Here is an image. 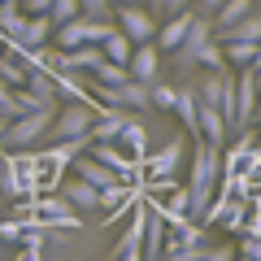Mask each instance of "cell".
Returning a JSON list of instances; mask_svg holds the SVG:
<instances>
[{
  "mask_svg": "<svg viewBox=\"0 0 261 261\" xmlns=\"http://www.w3.org/2000/svg\"><path fill=\"white\" fill-rule=\"evenodd\" d=\"M113 261H144L140 252H122V257H113Z\"/></svg>",
  "mask_w": 261,
  "mask_h": 261,
  "instance_id": "f35d334b",
  "label": "cell"
},
{
  "mask_svg": "<svg viewBox=\"0 0 261 261\" xmlns=\"http://www.w3.org/2000/svg\"><path fill=\"white\" fill-rule=\"evenodd\" d=\"M257 87H261V70H257Z\"/></svg>",
  "mask_w": 261,
  "mask_h": 261,
  "instance_id": "7bdbcfd3",
  "label": "cell"
},
{
  "mask_svg": "<svg viewBox=\"0 0 261 261\" xmlns=\"http://www.w3.org/2000/svg\"><path fill=\"white\" fill-rule=\"evenodd\" d=\"M83 18H109V0H79Z\"/></svg>",
  "mask_w": 261,
  "mask_h": 261,
  "instance_id": "836d02e7",
  "label": "cell"
},
{
  "mask_svg": "<svg viewBox=\"0 0 261 261\" xmlns=\"http://www.w3.org/2000/svg\"><path fill=\"white\" fill-rule=\"evenodd\" d=\"M0 152H5V118H0Z\"/></svg>",
  "mask_w": 261,
  "mask_h": 261,
  "instance_id": "b9f144b4",
  "label": "cell"
},
{
  "mask_svg": "<svg viewBox=\"0 0 261 261\" xmlns=\"http://www.w3.org/2000/svg\"><path fill=\"white\" fill-rule=\"evenodd\" d=\"M53 87H57V96H65V100H87V105H96L92 87L79 83V70H53Z\"/></svg>",
  "mask_w": 261,
  "mask_h": 261,
  "instance_id": "e0dca14e",
  "label": "cell"
},
{
  "mask_svg": "<svg viewBox=\"0 0 261 261\" xmlns=\"http://www.w3.org/2000/svg\"><path fill=\"white\" fill-rule=\"evenodd\" d=\"M126 70H130L135 83H157V79H161V48L157 44H135Z\"/></svg>",
  "mask_w": 261,
  "mask_h": 261,
  "instance_id": "52a82bcc",
  "label": "cell"
},
{
  "mask_svg": "<svg viewBox=\"0 0 261 261\" xmlns=\"http://www.w3.org/2000/svg\"><path fill=\"white\" fill-rule=\"evenodd\" d=\"M252 70H261V39H257V57H252Z\"/></svg>",
  "mask_w": 261,
  "mask_h": 261,
  "instance_id": "ab89813d",
  "label": "cell"
},
{
  "mask_svg": "<svg viewBox=\"0 0 261 261\" xmlns=\"http://www.w3.org/2000/svg\"><path fill=\"white\" fill-rule=\"evenodd\" d=\"M205 39H214V22L196 13L192 31H187V35L178 39V48H174V65H183V70H192V65H196V53H200V44H205Z\"/></svg>",
  "mask_w": 261,
  "mask_h": 261,
  "instance_id": "8992f818",
  "label": "cell"
},
{
  "mask_svg": "<svg viewBox=\"0 0 261 261\" xmlns=\"http://www.w3.org/2000/svg\"><path fill=\"white\" fill-rule=\"evenodd\" d=\"M240 252L252 261H261V235H240Z\"/></svg>",
  "mask_w": 261,
  "mask_h": 261,
  "instance_id": "d6a6232c",
  "label": "cell"
},
{
  "mask_svg": "<svg viewBox=\"0 0 261 261\" xmlns=\"http://www.w3.org/2000/svg\"><path fill=\"white\" fill-rule=\"evenodd\" d=\"M196 140H209V144H218L222 148V140H226V118H222V109H214V105H200L196 109Z\"/></svg>",
  "mask_w": 261,
  "mask_h": 261,
  "instance_id": "7c38bea8",
  "label": "cell"
},
{
  "mask_svg": "<svg viewBox=\"0 0 261 261\" xmlns=\"http://www.w3.org/2000/svg\"><path fill=\"white\" fill-rule=\"evenodd\" d=\"M87 44V18H70L61 22V27H53V48H61V53H70V48Z\"/></svg>",
  "mask_w": 261,
  "mask_h": 261,
  "instance_id": "ac0fdd59",
  "label": "cell"
},
{
  "mask_svg": "<svg viewBox=\"0 0 261 261\" xmlns=\"http://www.w3.org/2000/svg\"><path fill=\"white\" fill-rule=\"evenodd\" d=\"M187 144L183 140H166V148L152 152V157H144V178H170L178 170V161H183Z\"/></svg>",
  "mask_w": 261,
  "mask_h": 261,
  "instance_id": "ba28073f",
  "label": "cell"
},
{
  "mask_svg": "<svg viewBox=\"0 0 261 261\" xmlns=\"http://www.w3.org/2000/svg\"><path fill=\"white\" fill-rule=\"evenodd\" d=\"M222 53H226V65H252V57H257V44H248V39H222Z\"/></svg>",
  "mask_w": 261,
  "mask_h": 261,
  "instance_id": "d4e9b609",
  "label": "cell"
},
{
  "mask_svg": "<svg viewBox=\"0 0 261 261\" xmlns=\"http://www.w3.org/2000/svg\"><path fill=\"white\" fill-rule=\"evenodd\" d=\"M231 96H235V118H231V130L252 126V118H257V70H252V65H244L240 79H231Z\"/></svg>",
  "mask_w": 261,
  "mask_h": 261,
  "instance_id": "277c9868",
  "label": "cell"
},
{
  "mask_svg": "<svg viewBox=\"0 0 261 261\" xmlns=\"http://www.w3.org/2000/svg\"><path fill=\"white\" fill-rule=\"evenodd\" d=\"M196 109H200L196 83H183V87L174 92V113H178V122H183V130H187V135H200V130H196Z\"/></svg>",
  "mask_w": 261,
  "mask_h": 261,
  "instance_id": "9a60e30c",
  "label": "cell"
},
{
  "mask_svg": "<svg viewBox=\"0 0 261 261\" xmlns=\"http://www.w3.org/2000/svg\"><path fill=\"white\" fill-rule=\"evenodd\" d=\"M214 39H218V44H222V39H248V44H257V39H261V13H244L240 22L222 27Z\"/></svg>",
  "mask_w": 261,
  "mask_h": 261,
  "instance_id": "ffe728a7",
  "label": "cell"
},
{
  "mask_svg": "<svg viewBox=\"0 0 261 261\" xmlns=\"http://www.w3.org/2000/svg\"><path fill=\"white\" fill-rule=\"evenodd\" d=\"M70 166H74V174L83 178V183H92V187H109V183H118V170H109L105 161H96L92 152H87V157H74Z\"/></svg>",
  "mask_w": 261,
  "mask_h": 261,
  "instance_id": "4fadbf2b",
  "label": "cell"
},
{
  "mask_svg": "<svg viewBox=\"0 0 261 261\" xmlns=\"http://www.w3.org/2000/svg\"><path fill=\"white\" fill-rule=\"evenodd\" d=\"M130 118H135V113H126V109H113V105H96V122H92V135H87V140H118V130L126 126Z\"/></svg>",
  "mask_w": 261,
  "mask_h": 261,
  "instance_id": "9c48e42d",
  "label": "cell"
},
{
  "mask_svg": "<svg viewBox=\"0 0 261 261\" xmlns=\"http://www.w3.org/2000/svg\"><path fill=\"white\" fill-rule=\"evenodd\" d=\"M174 92H178V87H166V83H161V79H157V83H148V96H152V109H174Z\"/></svg>",
  "mask_w": 261,
  "mask_h": 261,
  "instance_id": "f546056e",
  "label": "cell"
},
{
  "mask_svg": "<svg viewBox=\"0 0 261 261\" xmlns=\"http://www.w3.org/2000/svg\"><path fill=\"white\" fill-rule=\"evenodd\" d=\"M192 22H196V13H192V9H183V13H174V18H166V27H157V39H152V44H157L161 53H174L178 39L192 31Z\"/></svg>",
  "mask_w": 261,
  "mask_h": 261,
  "instance_id": "8fae6325",
  "label": "cell"
},
{
  "mask_svg": "<svg viewBox=\"0 0 261 261\" xmlns=\"http://www.w3.org/2000/svg\"><path fill=\"white\" fill-rule=\"evenodd\" d=\"M13 261H44V252H39V248H31V244H22Z\"/></svg>",
  "mask_w": 261,
  "mask_h": 261,
  "instance_id": "8d00e7d4",
  "label": "cell"
},
{
  "mask_svg": "<svg viewBox=\"0 0 261 261\" xmlns=\"http://www.w3.org/2000/svg\"><path fill=\"white\" fill-rule=\"evenodd\" d=\"M53 113H57V105H48V109H31V113H18L13 122H5V148H27V144H35L39 135L53 126Z\"/></svg>",
  "mask_w": 261,
  "mask_h": 261,
  "instance_id": "7a4b0ae2",
  "label": "cell"
},
{
  "mask_svg": "<svg viewBox=\"0 0 261 261\" xmlns=\"http://www.w3.org/2000/svg\"><path fill=\"white\" fill-rule=\"evenodd\" d=\"M166 214L148 205V222H144V244H140V257L144 261H161V244H166Z\"/></svg>",
  "mask_w": 261,
  "mask_h": 261,
  "instance_id": "30bf717a",
  "label": "cell"
},
{
  "mask_svg": "<svg viewBox=\"0 0 261 261\" xmlns=\"http://www.w3.org/2000/svg\"><path fill=\"white\" fill-rule=\"evenodd\" d=\"M257 140H261V126H257Z\"/></svg>",
  "mask_w": 261,
  "mask_h": 261,
  "instance_id": "ee69618b",
  "label": "cell"
},
{
  "mask_svg": "<svg viewBox=\"0 0 261 261\" xmlns=\"http://www.w3.org/2000/svg\"><path fill=\"white\" fill-rule=\"evenodd\" d=\"M0 79H5L9 87H27V65H18L13 57L0 53Z\"/></svg>",
  "mask_w": 261,
  "mask_h": 261,
  "instance_id": "f1b7e54d",
  "label": "cell"
},
{
  "mask_svg": "<svg viewBox=\"0 0 261 261\" xmlns=\"http://www.w3.org/2000/svg\"><path fill=\"white\" fill-rule=\"evenodd\" d=\"M240 235H261V205H252V218H244V231Z\"/></svg>",
  "mask_w": 261,
  "mask_h": 261,
  "instance_id": "d590c367",
  "label": "cell"
},
{
  "mask_svg": "<svg viewBox=\"0 0 261 261\" xmlns=\"http://www.w3.org/2000/svg\"><path fill=\"white\" fill-rule=\"evenodd\" d=\"M22 27H27L22 5H18V0H0V35H5V39H18Z\"/></svg>",
  "mask_w": 261,
  "mask_h": 261,
  "instance_id": "44dd1931",
  "label": "cell"
},
{
  "mask_svg": "<svg viewBox=\"0 0 261 261\" xmlns=\"http://www.w3.org/2000/svg\"><path fill=\"white\" fill-rule=\"evenodd\" d=\"M92 122H96V105H87V100H65L61 109L53 113V126L44 130L48 140H87L92 135Z\"/></svg>",
  "mask_w": 261,
  "mask_h": 261,
  "instance_id": "6da1fadb",
  "label": "cell"
},
{
  "mask_svg": "<svg viewBox=\"0 0 261 261\" xmlns=\"http://www.w3.org/2000/svg\"><path fill=\"white\" fill-rule=\"evenodd\" d=\"M218 178H222V152H218V144L196 140L192 178H187V187H209V192H218Z\"/></svg>",
  "mask_w": 261,
  "mask_h": 261,
  "instance_id": "5b68a950",
  "label": "cell"
},
{
  "mask_svg": "<svg viewBox=\"0 0 261 261\" xmlns=\"http://www.w3.org/2000/svg\"><path fill=\"white\" fill-rule=\"evenodd\" d=\"M196 65H205V70H214V74H226V70H231V65H226V53H222V44H218V39H205V44H200Z\"/></svg>",
  "mask_w": 261,
  "mask_h": 261,
  "instance_id": "cb8c5ba5",
  "label": "cell"
},
{
  "mask_svg": "<svg viewBox=\"0 0 261 261\" xmlns=\"http://www.w3.org/2000/svg\"><path fill=\"white\" fill-rule=\"evenodd\" d=\"M0 240L22 244V218H5V222H0Z\"/></svg>",
  "mask_w": 261,
  "mask_h": 261,
  "instance_id": "1f68e13d",
  "label": "cell"
},
{
  "mask_svg": "<svg viewBox=\"0 0 261 261\" xmlns=\"http://www.w3.org/2000/svg\"><path fill=\"white\" fill-rule=\"evenodd\" d=\"M48 18H53V27H61L70 18H83V5L79 0H48Z\"/></svg>",
  "mask_w": 261,
  "mask_h": 261,
  "instance_id": "83f0119b",
  "label": "cell"
},
{
  "mask_svg": "<svg viewBox=\"0 0 261 261\" xmlns=\"http://www.w3.org/2000/svg\"><path fill=\"white\" fill-rule=\"evenodd\" d=\"M113 18H118V31L130 44H152L157 39V18H152L148 5H113Z\"/></svg>",
  "mask_w": 261,
  "mask_h": 261,
  "instance_id": "3957f363",
  "label": "cell"
},
{
  "mask_svg": "<svg viewBox=\"0 0 261 261\" xmlns=\"http://www.w3.org/2000/svg\"><path fill=\"white\" fill-rule=\"evenodd\" d=\"M196 261H235V248H209V244H205Z\"/></svg>",
  "mask_w": 261,
  "mask_h": 261,
  "instance_id": "e575fe53",
  "label": "cell"
},
{
  "mask_svg": "<svg viewBox=\"0 0 261 261\" xmlns=\"http://www.w3.org/2000/svg\"><path fill=\"white\" fill-rule=\"evenodd\" d=\"M118 148L126 152V157H148V135H144V122L130 118L126 126L118 130Z\"/></svg>",
  "mask_w": 261,
  "mask_h": 261,
  "instance_id": "d6986e66",
  "label": "cell"
},
{
  "mask_svg": "<svg viewBox=\"0 0 261 261\" xmlns=\"http://www.w3.org/2000/svg\"><path fill=\"white\" fill-rule=\"evenodd\" d=\"M218 5H222V0H200V13H209V18H214V9Z\"/></svg>",
  "mask_w": 261,
  "mask_h": 261,
  "instance_id": "74e56055",
  "label": "cell"
},
{
  "mask_svg": "<svg viewBox=\"0 0 261 261\" xmlns=\"http://www.w3.org/2000/svg\"><path fill=\"white\" fill-rule=\"evenodd\" d=\"M27 92H35L39 100H48V105L57 100V87H53V74H48V70H31L27 74Z\"/></svg>",
  "mask_w": 261,
  "mask_h": 261,
  "instance_id": "4316f807",
  "label": "cell"
},
{
  "mask_svg": "<svg viewBox=\"0 0 261 261\" xmlns=\"http://www.w3.org/2000/svg\"><path fill=\"white\" fill-rule=\"evenodd\" d=\"M148 9H152V18H174V13L187 9V0H148Z\"/></svg>",
  "mask_w": 261,
  "mask_h": 261,
  "instance_id": "4dcf8cb0",
  "label": "cell"
},
{
  "mask_svg": "<svg viewBox=\"0 0 261 261\" xmlns=\"http://www.w3.org/2000/svg\"><path fill=\"white\" fill-rule=\"evenodd\" d=\"M96 192H100V187H92V183H83V178H65V183H61V196H65V200H70V205H74L79 209V214H92V209H100V205H96Z\"/></svg>",
  "mask_w": 261,
  "mask_h": 261,
  "instance_id": "2e32d148",
  "label": "cell"
},
{
  "mask_svg": "<svg viewBox=\"0 0 261 261\" xmlns=\"http://www.w3.org/2000/svg\"><path fill=\"white\" fill-rule=\"evenodd\" d=\"M48 39H53V18H48V13H27V27H22V35L13 39V44H22V48H44Z\"/></svg>",
  "mask_w": 261,
  "mask_h": 261,
  "instance_id": "5bb4252c",
  "label": "cell"
},
{
  "mask_svg": "<svg viewBox=\"0 0 261 261\" xmlns=\"http://www.w3.org/2000/svg\"><path fill=\"white\" fill-rule=\"evenodd\" d=\"M240 261H252V257H240Z\"/></svg>",
  "mask_w": 261,
  "mask_h": 261,
  "instance_id": "f6af8a7d",
  "label": "cell"
},
{
  "mask_svg": "<svg viewBox=\"0 0 261 261\" xmlns=\"http://www.w3.org/2000/svg\"><path fill=\"white\" fill-rule=\"evenodd\" d=\"M100 53H105V61H113V65H126V61H130V53H135V44H130V39L122 35L118 27H113V31H109V39L100 44Z\"/></svg>",
  "mask_w": 261,
  "mask_h": 261,
  "instance_id": "7402d4cb",
  "label": "cell"
},
{
  "mask_svg": "<svg viewBox=\"0 0 261 261\" xmlns=\"http://www.w3.org/2000/svg\"><path fill=\"white\" fill-rule=\"evenodd\" d=\"M244 13H252V0H222L209 22H214V31H222V27H231V22H240Z\"/></svg>",
  "mask_w": 261,
  "mask_h": 261,
  "instance_id": "603a6c76",
  "label": "cell"
},
{
  "mask_svg": "<svg viewBox=\"0 0 261 261\" xmlns=\"http://www.w3.org/2000/svg\"><path fill=\"white\" fill-rule=\"evenodd\" d=\"M109 5H148V0H109Z\"/></svg>",
  "mask_w": 261,
  "mask_h": 261,
  "instance_id": "60d3db41",
  "label": "cell"
},
{
  "mask_svg": "<svg viewBox=\"0 0 261 261\" xmlns=\"http://www.w3.org/2000/svg\"><path fill=\"white\" fill-rule=\"evenodd\" d=\"M92 79H96V87H122L130 79V70H126V65H113V61H100L92 70Z\"/></svg>",
  "mask_w": 261,
  "mask_h": 261,
  "instance_id": "484cf974",
  "label": "cell"
}]
</instances>
